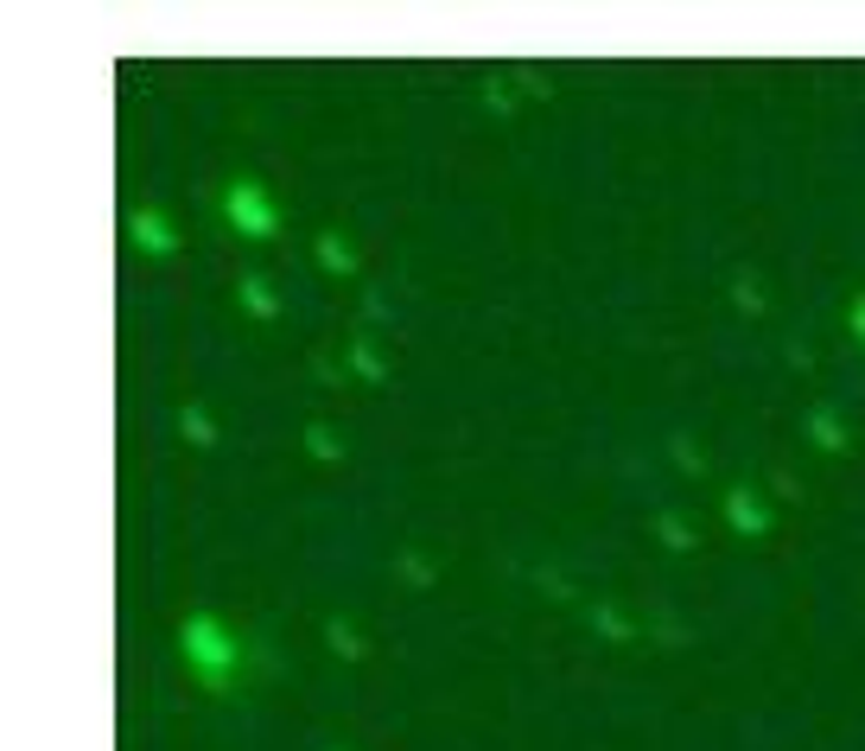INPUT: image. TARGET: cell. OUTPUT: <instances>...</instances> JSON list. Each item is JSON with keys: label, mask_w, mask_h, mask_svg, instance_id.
<instances>
[{"label": "cell", "mask_w": 865, "mask_h": 751, "mask_svg": "<svg viewBox=\"0 0 865 751\" xmlns=\"http://www.w3.org/2000/svg\"><path fill=\"white\" fill-rule=\"evenodd\" d=\"M236 300H242V312H249V319H274V312H280L274 286L261 281V274H242V281H236Z\"/></svg>", "instance_id": "7"}, {"label": "cell", "mask_w": 865, "mask_h": 751, "mask_svg": "<svg viewBox=\"0 0 865 751\" xmlns=\"http://www.w3.org/2000/svg\"><path fill=\"white\" fill-rule=\"evenodd\" d=\"M483 103L497 108V115H509V90H503V83H483Z\"/></svg>", "instance_id": "15"}, {"label": "cell", "mask_w": 865, "mask_h": 751, "mask_svg": "<svg viewBox=\"0 0 865 751\" xmlns=\"http://www.w3.org/2000/svg\"><path fill=\"white\" fill-rule=\"evenodd\" d=\"M178 649H185V669H191V681H198V688H210V695H223L229 675H236V637H229L223 624L210 618V612H191V618H185V630H178Z\"/></svg>", "instance_id": "1"}, {"label": "cell", "mask_w": 865, "mask_h": 751, "mask_svg": "<svg viewBox=\"0 0 865 751\" xmlns=\"http://www.w3.org/2000/svg\"><path fill=\"white\" fill-rule=\"evenodd\" d=\"M223 217H229V230L236 236H249V242H261V236H274L280 230V205L261 191L254 179H229L223 191Z\"/></svg>", "instance_id": "2"}, {"label": "cell", "mask_w": 865, "mask_h": 751, "mask_svg": "<svg viewBox=\"0 0 865 751\" xmlns=\"http://www.w3.org/2000/svg\"><path fill=\"white\" fill-rule=\"evenodd\" d=\"M585 618L598 624V630H605L611 644H636V624L624 618V612H617V605H611V598H592V605H585Z\"/></svg>", "instance_id": "8"}, {"label": "cell", "mask_w": 865, "mask_h": 751, "mask_svg": "<svg viewBox=\"0 0 865 751\" xmlns=\"http://www.w3.org/2000/svg\"><path fill=\"white\" fill-rule=\"evenodd\" d=\"M656 535L668 542V554H687V547H694V529H687L675 510H661V517H656Z\"/></svg>", "instance_id": "13"}, {"label": "cell", "mask_w": 865, "mask_h": 751, "mask_svg": "<svg viewBox=\"0 0 865 751\" xmlns=\"http://www.w3.org/2000/svg\"><path fill=\"white\" fill-rule=\"evenodd\" d=\"M351 363H356V376H369V383H388V357H382L369 337H356V344H351Z\"/></svg>", "instance_id": "11"}, {"label": "cell", "mask_w": 865, "mask_h": 751, "mask_svg": "<svg viewBox=\"0 0 865 751\" xmlns=\"http://www.w3.org/2000/svg\"><path fill=\"white\" fill-rule=\"evenodd\" d=\"M127 242H134L140 255H153V261L178 255V230L159 217V210H134V217H127Z\"/></svg>", "instance_id": "3"}, {"label": "cell", "mask_w": 865, "mask_h": 751, "mask_svg": "<svg viewBox=\"0 0 865 751\" xmlns=\"http://www.w3.org/2000/svg\"><path fill=\"white\" fill-rule=\"evenodd\" d=\"M726 522L738 535H770V510L758 503V491H732L726 497Z\"/></svg>", "instance_id": "4"}, {"label": "cell", "mask_w": 865, "mask_h": 751, "mask_svg": "<svg viewBox=\"0 0 865 751\" xmlns=\"http://www.w3.org/2000/svg\"><path fill=\"white\" fill-rule=\"evenodd\" d=\"M809 440H814V452H846L853 434H846V420H840L834 408H814V415H809Z\"/></svg>", "instance_id": "5"}, {"label": "cell", "mask_w": 865, "mask_h": 751, "mask_svg": "<svg viewBox=\"0 0 865 751\" xmlns=\"http://www.w3.org/2000/svg\"><path fill=\"white\" fill-rule=\"evenodd\" d=\"M305 452H312L319 466H337V459H344V440H337V427L312 420V427H305Z\"/></svg>", "instance_id": "9"}, {"label": "cell", "mask_w": 865, "mask_h": 751, "mask_svg": "<svg viewBox=\"0 0 865 751\" xmlns=\"http://www.w3.org/2000/svg\"><path fill=\"white\" fill-rule=\"evenodd\" d=\"M312 261H319L325 274H356V249H351V242H344L337 230H325L319 242H312Z\"/></svg>", "instance_id": "6"}, {"label": "cell", "mask_w": 865, "mask_h": 751, "mask_svg": "<svg viewBox=\"0 0 865 751\" xmlns=\"http://www.w3.org/2000/svg\"><path fill=\"white\" fill-rule=\"evenodd\" d=\"M853 332H859V344H865V293L853 300Z\"/></svg>", "instance_id": "16"}, {"label": "cell", "mask_w": 865, "mask_h": 751, "mask_svg": "<svg viewBox=\"0 0 865 751\" xmlns=\"http://www.w3.org/2000/svg\"><path fill=\"white\" fill-rule=\"evenodd\" d=\"M732 293H738V306H744V312H763V293H758V286H751V281H738Z\"/></svg>", "instance_id": "14"}, {"label": "cell", "mask_w": 865, "mask_h": 751, "mask_svg": "<svg viewBox=\"0 0 865 751\" xmlns=\"http://www.w3.org/2000/svg\"><path fill=\"white\" fill-rule=\"evenodd\" d=\"M325 644L337 649L344 663H363V637H356V630H351L344 618H325Z\"/></svg>", "instance_id": "12"}, {"label": "cell", "mask_w": 865, "mask_h": 751, "mask_svg": "<svg viewBox=\"0 0 865 751\" xmlns=\"http://www.w3.org/2000/svg\"><path fill=\"white\" fill-rule=\"evenodd\" d=\"M178 427H185V440L198 446V452H210V446H217V427H210V415H204L198 401H185V408H178Z\"/></svg>", "instance_id": "10"}]
</instances>
